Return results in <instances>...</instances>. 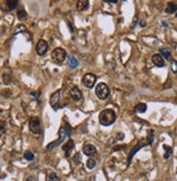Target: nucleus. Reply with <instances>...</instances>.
<instances>
[{"label": "nucleus", "instance_id": "nucleus-1", "mask_svg": "<svg viewBox=\"0 0 177 181\" xmlns=\"http://www.w3.org/2000/svg\"><path fill=\"white\" fill-rule=\"evenodd\" d=\"M98 120H100V123L102 126L108 127V126H111V124H113L115 122V120H116V114L112 109H104V110L101 111Z\"/></svg>", "mask_w": 177, "mask_h": 181}, {"label": "nucleus", "instance_id": "nucleus-2", "mask_svg": "<svg viewBox=\"0 0 177 181\" xmlns=\"http://www.w3.org/2000/svg\"><path fill=\"white\" fill-rule=\"evenodd\" d=\"M70 131H71V128H70L69 124H67L66 127H61L59 129V139L56 140V141H54V142H51V143H49L46 148H47L48 151H51L53 148L57 147V146L59 145V144L61 143V142H62L67 137H70Z\"/></svg>", "mask_w": 177, "mask_h": 181}, {"label": "nucleus", "instance_id": "nucleus-3", "mask_svg": "<svg viewBox=\"0 0 177 181\" xmlns=\"http://www.w3.org/2000/svg\"><path fill=\"white\" fill-rule=\"evenodd\" d=\"M95 94H96V96H97L101 100H104V99H106L108 96H109L111 89H109V87H108V85L106 83L101 82L98 83L97 85H96V87H95Z\"/></svg>", "mask_w": 177, "mask_h": 181}, {"label": "nucleus", "instance_id": "nucleus-4", "mask_svg": "<svg viewBox=\"0 0 177 181\" xmlns=\"http://www.w3.org/2000/svg\"><path fill=\"white\" fill-rule=\"evenodd\" d=\"M66 57H67V52L63 48H60V47L55 48L54 50H53V52H51V58H53V60L56 61L57 64L63 62L65 59H66Z\"/></svg>", "mask_w": 177, "mask_h": 181}, {"label": "nucleus", "instance_id": "nucleus-5", "mask_svg": "<svg viewBox=\"0 0 177 181\" xmlns=\"http://www.w3.org/2000/svg\"><path fill=\"white\" fill-rule=\"evenodd\" d=\"M29 127L33 133H41V119L38 117H32L29 120Z\"/></svg>", "mask_w": 177, "mask_h": 181}, {"label": "nucleus", "instance_id": "nucleus-6", "mask_svg": "<svg viewBox=\"0 0 177 181\" xmlns=\"http://www.w3.org/2000/svg\"><path fill=\"white\" fill-rule=\"evenodd\" d=\"M96 79H97V78H96L95 74H93V73H86L82 78L83 85L89 87V89H92V87L95 85V83H96Z\"/></svg>", "mask_w": 177, "mask_h": 181}, {"label": "nucleus", "instance_id": "nucleus-7", "mask_svg": "<svg viewBox=\"0 0 177 181\" xmlns=\"http://www.w3.org/2000/svg\"><path fill=\"white\" fill-rule=\"evenodd\" d=\"M48 50V43L44 39H39L36 44V52L39 56H44Z\"/></svg>", "mask_w": 177, "mask_h": 181}, {"label": "nucleus", "instance_id": "nucleus-8", "mask_svg": "<svg viewBox=\"0 0 177 181\" xmlns=\"http://www.w3.org/2000/svg\"><path fill=\"white\" fill-rule=\"evenodd\" d=\"M60 93H61V91H60V89H58V91H56V92H55L54 94L51 96V100H49V103H51V107L54 108V110H57L58 108H60V107H59Z\"/></svg>", "mask_w": 177, "mask_h": 181}, {"label": "nucleus", "instance_id": "nucleus-9", "mask_svg": "<svg viewBox=\"0 0 177 181\" xmlns=\"http://www.w3.org/2000/svg\"><path fill=\"white\" fill-rule=\"evenodd\" d=\"M147 145H149V143H146V142H139L135 147H132V149L130 151L129 155H128V166H130V164H131V159H132L133 155H135L140 148H142L143 146H147Z\"/></svg>", "mask_w": 177, "mask_h": 181}, {"label": "nucleus", "instance_id": "nucleus-10", "mask_svg": "<svg viewBox=\"0 0 177 181\" xmlns=\"http://www.w3.org/2000/svg\"><path fill=\"white\" fill-rule=\"evenodd\" d=\"M82 153L86 156H92L96 154V147L93 144L86 143L82 146Z\"/></svg>", "mask_w": 177, "mask_h": 181}, {"label": "nucleus", "instance_id": "nucleus-11", "mask_svg": "<svg viewBox=\"0 0 177 181\" xmlns=\"http://www.w3.org/2000/svg\"><path fill=\"white\" fill-rule=\"evenodd\" d=\"M70 96H71V98H72L73 100L79 102V100H81V98H82V93H81V91L79 89L78 86H73L72 89H70Z\"/></svg>", "mask_w": 177, "mask_h": 181}, {"label": "nucleus", "instance_id": "nucleus-12", "mask_svg": "<svg viewBox=\"0 0 177 181\" xmlns=\"http://www.w3.org/2000/svg\"><path fill=\"white\" fill-rule=\"evenodd\" d=\"M152 62H153L154 66H156V67L158 68H162L165 66L164 59H163V57H162L160 54H155L152 56Z\"/></svg>", "mask_w": 177, "mask_h": 181}, {"label": "nucleus", "instance_id": "nucleus-13", "mask_svg": "<svg viewBox=\"0 0 177 181\" xmlns=\"http://www.w3.org/2000/svg\"><path fill=\"white\" fill-rule=\"evenodd\" d=\"M74 148V142L72 140H69L68 142H66L65 145H62V151L65 152V156L66 157H69L71 151H73Z\"/></svg>", "mask_w": 177, "mask_h": 181}, {"label": "nucleus", "instance_id": "nucleus-14", "mask_svg": "<svg viewBox=\"0 0 177 181\" xmlns=\"http://www.w3.org/2000/svg\"><path fill=\"white\" fill-rule=\"evenodd\" d=\"M177 11V4L175 2H168L167 6H166V9H165V12L167 14H173Z\"/></svg>", "mask_w": 177, "mask_h": 181}, {"label": "nucleus", "instance_id": "nucleus-15", "mask_svg": "<svg viewBox=\"0 0 177 181\" xmlns=\"http://www.w3.org/2000/svg\"><path fill=\"white\" fill-rule=\"evenodd\" d=\"M89 8V1L88 0H79L77 2V9L78 11H84Z\"/></svg>", "mask_w": 177, "mask_h": 181}, {"label": "nucleus", "instance_id": "nucleus-16", "mask_svg": "<svg viewBox=\"0 0 177 181\" xmlns=\"http://www.w3.org/2000/svg\"><path fill=\"white\" fill-rule=\"evenodd\" d=\"M68 66H69L71 69H74V68L79 67V60H78L74 56H70L69 59H68Z\"/></svg>", "mask_w": 177, "mask_h": 181}, {"label": "nucleus", "instance_id": "nucleus-17", "mask_svg": "<svg viewBox=\"0 0 177 181\" xmlns=\"http://www.w3.org/2000/svg\"><path fill=\"white\" fill-rule=\"evenodd\" d=\"M160 55H161L162 57H164L166 60L172 61V54L167 48H161V49H160Z\"/></svg>", "mask_w": 177, "mask_h": 181}, {"label": "nucleus", "instance_id": "nucleus-18", "mask_svg": "<svg viewBox=\"0 0 177 181\" xmlns=\"http://www.w3.org/2000/svg\"><path fill=\"white\" fill-rule=\"evenodd\" d=\"M147 109H148V106L146 104H143V103H139V104H137L136 107H135V111L136 112H139V114H143V112H146Z\"/></svg>", "mask_w": 177, "mask_h": 181}, {"label": "nucleus", "instance_id": "nucleus-19", "mask_svg": "<svg viewBox=\"0 0 177 181\" xmlns=\"http://www.w3.org/2000/svg\"><path fill=\"white\" fill-rule=\"evenodd\" d=\"M154 142V130L153 129H149L148 130V139H147V143L149 145H152Z\"/></svg>", "mask_w": 177, "mask_h": 181}, {"label": "nucleus", "instance_id": "nucleus-20", "mask_svg": "<svg viewBox=\"0 0 177 181\" xmlns=\"http://www.w3.org/2000/svg\"><path fill=\"white\" fill-rule=\"evenodd\" d=\"M18 3H19V1L18 0H7L6 1V4L7 7L9 8V10H13L14 8H16V6H18Z\"/></svg>", "mask_w": 177, "mask_h": 181}, {"label": "nucleus", "instance_id": "nucleus-21", "mask_svg": "<svg viewBox=\"0 0 177 181\" xmlns=\"http://www.w3.org/2000/svg\"><path fill=\"white\" fill-rule=\"evenodd\" d=\"M163 148L165 149V154H164V158L165 159H167L171 157L172 155V153H173V149H172L171 146H168V145H163Z\"/></svg>", "mask_w": 177, "mask_h": 181}, {"label": "nucleus", "instance_id": "nucleus-22", "mask_svg": "<svg viewBox=\"0 0 177 181\" xmlns=\"http://www.w3.org/2000/svg\"><path fill=\"white\" fill-rule=\"evenodd\" d=\"M95 166H96V160H95L94 158L90 157V158L86 160V167H88L89 169H93Z\"/></svg>", "mask_w": 177, "mask_h": 181}, {"label": "nucleus", "instance_id": "nucleus-23", "mask_svg": "<svg viewBox=\"0 0 177 181\" xmlns=\"http://www.w3.org/2000/svg\"><path fill=\"white\" fill-rule=\"evenodd\" d=\"M48 180L49 181H60V178L56 172H49L48 174Z\"/></svg>", "mask_w": 177, "mask_h": 181}, {"label": "nucleus", "instance_id": "nucleus-24", "mask_svg": "<svg viewBox=\"0 0 177 181\" xmlns=\"http://www.w3.org/2000/svg\"><path fill=\"white\" fill-rule=\"evenodd\" d=\"M16 16H18V18H19L20 20H25L26 18H28V14H26V12L23 9H20L19 11H18V13H16Z\"/></svg>", "mask_w": 177, "mask_h": 181}, {"label": "nucleus", "instance_id": "nucleus-25", "mask_svg": "<svg viewBox=\"0 0 177 181\" xmlns=\"http://www.w3.org/2000/svg\"><path fill=\"white\" fill-rule=\"evenodd\" d=\"M24 158H25L26 160H33V159H34V154H33L31 151H26V152L24 153Z\"/></svg>", "mask_w": 177, "mask_h": 181}, {"label": "nucleus", "instance_id": "nucleus-26", "mask_svg": "<svg viewBox=\"0 0 177 181\" xmlns=\"http://www.w3.org/2000/svg\"><path fill=\"white\" fill-rule=\"evenodd\" d=\"M2 79H3V83H4L6 85H8V84L11 83V78H10V75L9 74H7V73H4L2 75Z\"/></svg>", "mask_w": 177, "mask_h": 181}, {"label": "nucleus", "instance_id": "nucleus-27", "mask_svg": "<svg viewBox=\"0 0 177 181\" xmlns=\"http://www.w3.org/2000/svg\"><path fill=\"white\" fill-rule=\"evenodd\" d=\"M171 68H172V71H173V72L177 73V61L176 60H172Z\"/></svg>", "mask_w": 177, "mask_h": 181}, {"label": "nucleus", "instance_id": "nucleus-28", "mask_svg": "<svg viewBox=\"0 0 177 181\" xmlns=\"http://www.w3.org/2000/svg\"><path fill=\"white\" fill-rule=\"evenodd\" d=\"M73 163H76V164H80V154L77 153L76 155L73 156Z\"/></svg>", "mask_w": 177, "mask_h": 181}, {"label": "nucleus", "instance_id": "nucleus-29", "mask_svg": "<svg viewBox=\"0 0 177 181\" xmlns=\"http://www.w3.org/2000/svg\"><path fill=\"white\" fill-rule=\"evenodd\" d=\"M104 2H108V3H117V0H104Z\"/></svg>", "mask_w": 177, "mask_h": 181}, {"label": "nucleus", "instance_id": "nucleus-30", "mask_svg": "<svg viewBox=\"0 0 177 181\" xmlns=\"http://www.w3.org/2000/svg\"><path fill=\"white\" fill-rule=\"evenodd\" d=\"M125 147H126L125 145H123V146H115V147H114V151H118V149L125 148Z\"/></svg>", "mask_w": 177, "mask_h": 181}, {"label": "nucleus", "instance_id": "nucleus-31", "mask_svg": "<svg viewBox=\"0 0 177 181\" xmlns=\"http://www.w3.org/2000/svg\"><path fill=\"white\" fill-rule=\"evenodd\" d=\"M1 133H4V123H3V121L1 122Z\"/></svg>", "mask_w": 177, "mask_h": 181}, {"label": "nucleus", "instance_id": "nucleus-32", "mask_svg": "<svg viewBox=\"0 0 177 181\" xmlns=\"http://www.w3.org/2000/svg\"><path fill=\"white\" fill-rule=\"evenodd\" d=\"M38 94H39V92H38V93H35V92H31V93H30V95H33V96H35V97H37Z\"/></svg>", "mask_w": 177, "mask_h": 181}, {"label": "nucleus", "instance_id": "nucleus-33", "mask_svg": "<svg viewBox=\"0 0 177 181\" xmlns=\"http://www.w3.org/2000/svg\"><path fill=\"white\" fill-rule=\"evenodd\" d=\"M25 181H36V180H35V178H34V177H29V178L26 179Z\"/></svg>", "mask_w": 177, "mask_h": 181}, {"label": "nucleus", "instance_id": "nucleus-34", "mask_svg": "<svg viewBox=\"0 0 177 181\" xmlns=\"http://www.w3.org/2000/svg\"><path fill=\"white\" fill-rule=\"evenodd\" d=\"M140 25H141V26L143 27V26H146V25H147V23L144 22V21H141V22H140Z\"/></svg>", "mask_w": 177, "mask_h": 181}]
</instances>
